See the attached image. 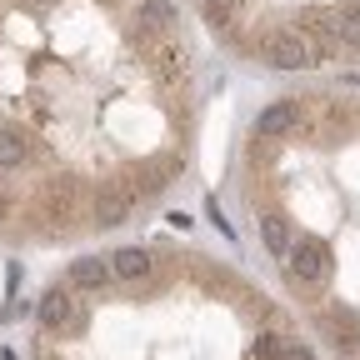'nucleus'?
<instances>
[{
	"label": "nucleus",
	"mask_w": 360,
	"mask_h": 360,
	"mask_svg": "<svg viewBox=\"0 0 360 360\" xmlns=\"http://www.w3.org/2000/svg\"><path fill=\"white\" fill-rule=\"evenodd\" d=\"M205 6V15L215 20V25H231L236 15H240V0H200Z\"/></svg>",
	"instance_id": "14"
},
{
	"label": "nucleus",
	"mask_w": 360,
	"mask_h": 360,
	"mask_svg": "<svg viewBox=\"0 0 360 360\" xmlns=\"http://www.w3.org/2000/svg\"><path fill=\"white\" fill-rule=\"evenodd\" d=\"M135 20H141L146 35H165L175 11H170V0H141V6H135Z\"/></svg>",
	"instance_id": "12"
},
{
	"label": "nucleus",
	"mask_w": 360,
	"mask_h": 360,
	"mask_svg": "<svg viewBox=\"0 0 360 360\" xmlns=\"http://www.w3.org/2000/svg\"><path fill=\"white\" fill-rule=\"evenodd\" d=\"M326 330L335 335V350H345V355L360 350V315L350 305H330L326 310Z\"/></svg>",
	"instance_id": "5"
},
{
	"label": "nucleus",
	"mask_w": 360,
	"mask_h": 360,
	"mask_svg": "<svg viewBox=\"0 0 360 360\" xmlns=\"http://www.w3.org/2000/svg\"><path fill=\"white\" fill-rule=\"evenodd\" d=\"M150 65H155L160 85H175V80H186V51H180L175 40H160V45H155V56H150Z\"/></svg>",
	"instance_id": "11"
},
{
	"label": "nucleus",
	"mask_w": 360,
	"mask_h": 360,
	"mask_svg": "<svg viewBox=\"0 0 360 360\" xmlns=\"http://www.w3.org/2000/svg\"><path fill=\"white\" fill-rule=\"evenodd\" d=\"M30 165V135L20 125H0V170Z\"/></svg>",
	"instance_id": "9"
},
{
	"label": "nucleus",
	"mask_w": 360,
	"mask_h": 360,
	"mask_svg": "<svg viewBox=\"0 0 360 360\" xmlns=\"http://www.w3.org/2000/svg\"><path fill=\"white\" fill-rule=\"evenodd\" d=\"M40 326L51 330V335H75V330L85 326V305H80L75 285L45 290V300H40Z\"/></svg>",
	"instance_id": "3"
},
{
	"label": "nucleus",
	"mask_w": 360,
	"mask_h": 360,
	"mask_svg": "<svg viewBox=\"0 0 360 360\" xmlns=\"http://www.w3.org/2000/svg\"><path fill=\"white\" fill-rule=\"evenodd\" d=\"M260 240H265V250L276 255V260H285L290 245H295V231H290V220H285L281 210H265V215H260Z\"/></svg>",
	"instance_id": "7"
},
{
	"label": "nucleus",
	"mask_w": 360,
	"mask_h": 360,
	"mask_svg": "<svg viewBox=\"0 0 360 360\" xmlns=\"http://www.w3.org/2000/svg\"><path fill=\"white\" fill-rule=\"evenodd\" d=\"M260 60H270L276 70H310V65L326 60V45L305 25H285V30L260 35Z\"/></svg>",
	"instance_id": "1"
},
{
	"label": "nucleus",
	"mask_w": 360,
	"mask_h": 360,
	"mask_svg": "<svg viewBox=\"0 0 360 360\" xmlns=\"http://www.w3.org/2000/svg\"><path fill=\"white\" fill-rule=\"evenodd\" d=\"M300 120H305V105L300 101H270L255 115V141H281V135H290Z\"/></svg>",
	"instance_id": "4"
},
{
	"label": "nucleus",
	"mask_w": 360,
	"mask_h": 360,
	"mask_svg": "<svg viewBox=\"0 0 360 360\" xmlns=\"http://www.w3.org/2000/svg\"><path fill=\"white\" fill-rule=\"evenodd\" d=\"M110 270H115V281H146L150 270H155V260H150V250H141V245H125V250L110 255Z\"/></svg>",
	"instance_id": "10"
},
{
	"label": "nucleus",
	"mask_w": 360,
	"mask_h": 360,
	"mask_svg": "<svg viewBox=\"0 0 360 360\" xmlns=\"http://www.w3.org/2000/svg\"><path fill=\"white\" fill-rule=\"evenodd\" d=\"M90 215H96V225H120V220L130 215V195H120V191H101L96 205H90Z\"/></svg>",
	"instance_id": "13"
},
{
	"label": "nucleus",
	"mask_w": 360,
	"mask_h": 360,
	"mask_svg": "<svg viewBox=\"0 0 360 360\" xmlns=\"http://www.w3.org/2000/svg\"><path fill=\"white\" fill-rule=\"evenodd\" d=\"M135 175H141V180H135V186H141V195H155V191H165L170 180L180 175V155H155V160H146Z\"/></svg>",
	"instance_id": "8"
},
{
	"label": "nucleus",
	"mask_w": 360,
	"mask_h": 360,
	"mask_svg": "<svg viewBox=\"0 0 360 360\" xmlns=\"http://www.w3.org/2000/svg\"><path fill=\"white\" fill-rule=\"evenodd\" d=\"M330 270H335V255L321 236H300L285 255V276H290L295 290H321L330 281Z\"/></svg>",
	"instance_id": "2"
},
{
	"label": "nucleus",
	"mask_w": 360,
	"mask_h": 360,
	"mask_svg": "<svg viewBox=\"0 0 360 360\" xmlns=\"http://www.w3.org/2000/svg\"><path fill=\"white\" fill-rule=\"evenodd\" d=\"M255 360H281V335H260L255 340Z\"/></svg>",
	"instance_id": "16"
},
{
	"label": "nucleus",
	"mask_w": 360,
	"mask_h": 360,
	"mask_svg": "<svg viewBox=\"0 0 360 360\" xmlns=\"http://www.w3.org/2000/svg\"><path fill=\"white\" fill-rule=\"evenodd\" d=\"M281 360H315V350L305 340H281Z\"/></svg>",
	"instance_id": "15"
},
{
	"label": "nucleus",
	"mask_w": 360,
	"mask_h": 360,
	"mask_svg": "<svg viewBox=\"0 0 360 360\" xmlns=\"http://www.w3.org/2000/svg\"><path fill=\"white\" fill-rule=\"evenodd\" d=\"M115 281V270H110V260H101V255H80L75 265H70V285L75 290H105Z\"/></svg>",
	"instance_id": "6"
}]
</instances>
